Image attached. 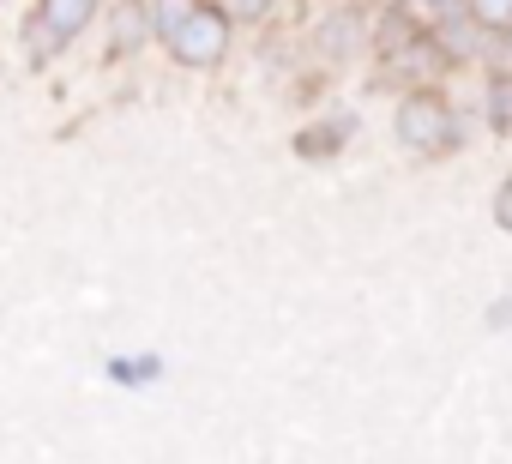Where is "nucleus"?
I'll list each match as a JSON object with an SVG mask.
<instances>
[{"instance_id":"nucleus-1","label":"nucleus","mask_w":512,"mask_h":464,"mask_svg":"<svg viewBox=\"0 0 512 464\" xmlns=\"http://www.w3.org/2000/svg\"><path fill=\"white\" fill-rule=\"evenodd\" d=\"M223 43H229V19H223V13H205V7H193V13L169 31V55H175L181 67H217V61H223Z\"/></svg>"},{"instance_id":"nucleus-2","label":"nucleus","mask_w":512,"mask_h":464,"mask_svg":"<svg viewBox=\"0 0 512 464\" xmlns=\"http://www.w3.org/2000/svg\"><path fill=\"white\" fill-rule=\"evenodd\" d=\"M398 139L416 145V151H446V145H452V109H446V97H434V91L404 97V109H398Z\"/></svg>"},{"instance_id":"nucleus-3","label":"nucleus","mask_w":512,"mask_h":464,"mask_svg":"<svg viewBox=\"0 0 512 464\" xmlns=\"http://www.w3.org/2000/svg\"><path fill=\"white\" fill-rule=\"evenodd\" d=\"M91 13H97V0H43V25L55 37H79L91 25Z\"/></svg>"},{"instance_id":"nucleus-4","label":"nucleus","mask_w":512,"mask_h":464,"mask_svg":"<svg viewBox=\"0 0 512 464\" xmlns=\"http://www.w3.org/2000/svg\"><path fill=\"white\" fill-rule=\"evenodd\" d=\"M145 43H151V13L139 0H121L115 7V49L127 55V49H145Z\"/></svg>"},{"instance_id":"nucleus-5","label":"nucleus","mask_w":512,"mask_h":464,"mask_svg":"<svg viewBox=\"0 0 512 464\" xmlns=\"http://www.w3.org/2000/svg\"><path fill=\"white\" fill-rule=\"evenodd\" d=\"M470 19L488 25V31H506L512 25V0H470Z\"/></svg>"},{"instance_id":"nucleus-6","label":"nucleus","mask_w":512,"mask_h":464,"mask_svg":"<svg viewBox=\"0 0 512 464\" xmlns=\"http://www.w3.org/2000/svg\"><path fill=\"white\" fill-rule=\"evenodd\" d=\"M488 121H494V127H512V85H494V103H488Z\"/></svg>"},{"instance_id":"nucleus-7","label":"nucleus","mask_w":512,"mask_h":464,"mask_svg":"<svg viewBox=\"0 0 512 464\" xmlns=\"http://www.w3.org/2000/svg\"><path fill=\"white\" fill-rule=\"evenodd\" d=\"M494 223L500 229H512V175L500 181V193H494Z\"/></svg>"},{"instance_id":"nucleus-8","label":"nucleus","mask_w":512,"mask_h":464,"mask_svg":"<svg viewBox=\"0 0 512 464\" xmlns=\"http://www.w3.org/2000/svg\"><path fill=\"white\" fill-rule=\"evenodd\" d=\"M266 7H272V0H223V13H229V19H260Z\"/></svg>"},{"instance_id":"nucleus-9","label":"nucleus","mask_w":512,"mask_h":464,"mask_svg":"<svg viewBox=\"0 0 512 464\" xmlns=\"http://www.w3.org/2000/svg\"><path fill=\"white\" fill-rule=\"evenodd\" d=\"M187 13H193L187 0H163V7H157V25H163V31H175V25H181Z\"/></svg>"},{"instance_id":"nucleus-10","label":"nucleus","mask_w":512,"mask_h":464,"mask_svg":"<svg viewBox=\"0 0 512 464\" xmlns=\"http://www.w3.org/2000/svg\"><path fill=\"white\" fill-rule=\"evenodd\" d=\"M434 7H452V0H434Z\"/></svg>"},{"instance_id":"nucleus-11","label":"nucleus","mask_w":512,"mask_h":464,"mask_svg":"<svg viewBox=\"0 0 512 464\" xmlns=\"http://www.w3.org/2000/svg\"><path fill=\"white\" fill-rule=\"evenodd\" d=\"M506 31H512V25H506Z\"/></svg>"}]
</instances>
